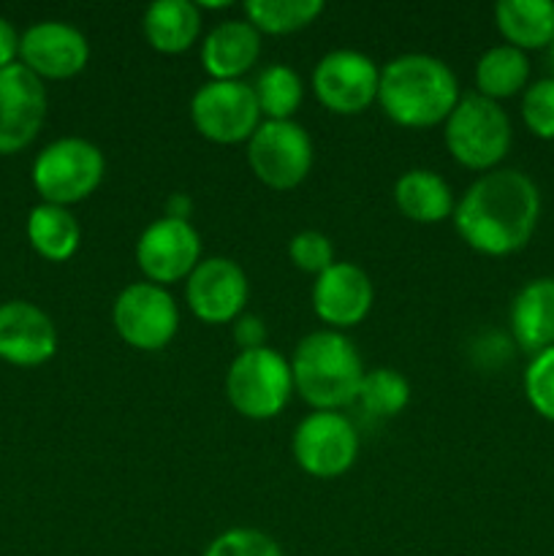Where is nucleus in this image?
I'll use <instances>...</instances> for the list:
<instances>
[{"instance_id": "nucleus-1", "label": "nucleus", "mask_w": 554, "mask_h": 556, "mask_svg": "<svg viewBox=\"0 0 554 556\" xmlns=\"http://www.w3.org/2000/svg\"><path fill=\"white\" fill-rule=\"evenodd\" d=\"M451 217L467 248L503 258L525 248L536 233L541 193L525 172L494 168L465 190Z\"/></svg>"}, {"instance_id": "nucleus-2", "label": "nucleus", "mask_w": 554, "mask_h": 556, "mask_svg": "<svg viewBox=\"0 0 554 556\" xmlns=\"http://www.w3.org/2000/svg\"><path fill=\"white\" fill-rule=\"evenodd\" d=\"M459 81L449 63L432 54H400L380 68L378 103L400 128L443 125L459 103Z\"/></svg>"}, {"instance_id": "nucleus-3", "label": "nucleus", "mask_w": 554, "mask_h": 556, "mask_svg": "<svg viewBox=\"0 0 554 556\" xmlns=\"http://www.w3.org/2000/svg\"><path fill=\"white\" fill-rule=\"evenodd\" d=\"M293 389L313 410L353 405L364 380V362L342 331L320 329L302 337L291 356Z\"/></svg>"}, {"instance_id": "nucleus-4", "label": "nucleus", "mask_w": 554, "mask_h": 556, "mask_svg": "<svg viewBox=\"0 0 554 556\" xmlns=\"http://www.w3.org/2000/svg\"><path fill=\"white\" fill-rule=\"evenodd\" d=\"M445 150L470 172H494L511 150V117L498 101L470 92L462 96L443 123Z\"/></svg>"}, {"instance_id": "nucleus-5", "label": "nucleus", "mask_w": 554, "mask_h": 556, "mask_svg": "<svg viewBox=\"0 0 554 556\" xmlns=\"http://www.w3.org/2000/svg\"><path fill=\"white\" fill-rule=\"evenodd\" d=\"M291 362L272 348L239 351L226 372V396L239 416L269 421L293 396Z\"/></svg>"}, {"instance_id": "nucleus-6", "label": "nucleus", "mask_w": 554, "mask_h": 556, "mask_svg": "<svg viewBox=\"0 0 554 556\" xmlns=\"http://www.w3.org/2000/svg\"><path fill=\"white\" fill-rule=\"evenodd\" d=\"M106 157L101 147L81 136H65L38 152L33 163V185L43 204L71 206L90 199L103 182Z\"/></svg>"}, {"instance_id": "nucleus-7", "label": "nucleus", "mask_w": 554, "mask_h": 556, "mask_svg": "<svg viewBox=\"0 0 554 556\" xmlns=\"http://www.w3.org/2000/svg\"><path fill=\"white\" fill-rule=\"evenodd\" d=\"M248 166L272 190H293L307 179L315 150L307 130L293 119H264L248 139Z\"/></svg>"}, {"instance_id": "nucleus-8", "label": "nucleus", "mask_w": 554, "mask_h": 556, "mask_svg": "<svg viewBox=\"0 0 554 556\" xmlns=\"http://www.w3.org/2000/svg\"><path fill=\"white\" fill-rule=\"evenodd\" d=\"M114 331L134 351L158 353L172 345L179 329V307L168 288L134 282L123 288L112 307Z\"/></svg>"}, {"instance_id": "nucleus-9", "label": "nucleus", "mask_w": 554, "mask_h": 556, "mask_svg": "<svg viewBox=\"0 0 554 556\" xmlns=\"http://www.w3.org/2000/svg\"><path fill=\"white\" fill-rule=\"evenodd\" d=\"M193 128L212 144H239L255 134L261 119L253 85L237 81H204L190 98Z\"/></svg>"}, {"instance_id": "nucleus-10", "label": "nucleus", "mask_w": 554, "mask_h": 556, "mask_svg": "<svg viewBox=\"0 0 554 556\" xmlns=\"http://www.w3.org/2000/svg\"><path fill=\"white\" fill-rule=\"evenodd\" d=\"M358 445L356 427L337 410L310 413L297 424L291 438L297 465L320 481L345 476L356 465Z\"/></svg>"}, {"instance_id": "nucleus-11", "label": "nucleus", "mask_w": 554, "mask_h": 556, "mask_svg": "<svg viewBox=\"0 0 554 556\" xmlns=\"http://www.w3.org/2000/svg\"><path fill=\"white\" fill-rule=\"evenodd\" d=\"M380 68L356 49H331L315 63L313 92L331 114L353 117L378 101Z\"/></svg>"}, {"instance_id": "nucleus-12", "label": "nucleus", "mask_w": 554, "mask_h": 556, "mask_svg": "<svg viewBox=\"0 0 554 556\" xmlns=\"http://www.w3.org/2000/svg\"><path fill=\"white\" fill-rule=\"evenodd\" d=\"M199 264L201 237L182 217H158L136 239V266L147 282L168 288L172 282L188 280Z\"/></svg>"}, {"instance_id": "nucleus-13", "label": "nucleus", "mask_w": 554, "mask_h": 556, "mask_svg": "<svg viewBox=\"0 0 554 556\" xmlns=\"http://www.w3.org/2000/svg\"><path fill=\"white\" fill-rule=\"evenodd\" d=\"M185 299L201 324H234L250 299L248 275L226 255L201 258V264L185 280Z\"/></svg>"}, {"instance_id": "nucleus-14", "label": "nucleus", "mask_w": 554, "mask_h": 556, "mask_svg": "<svg viewBox=\"0 0 554 556\" xmlns=\"http://www.w3.org/2000/svg\"><path fill=\"white\" fill-rule=\"evenodd\" d=\"M47 117L43 81L22 63L0 68V155L25 150Z\"/></svg>"}, {"instance_id": "nucleus-15", "label": "nucleus", "mask_w": 554, "mask_h": 556, "mask_svg": "<svg viewBox=\"0 0 554 556\" xmlns=\"http://www.w3.org/2000/svg\"><path fill=\"white\" fill-rule=\"evenodd\" d=\"M20 58L22 65L38 79H71L87 68L90 43L79 27L47 20L22 33Z\"/></svg>"}, {"instance_id": "nucleus-16", "label": "nucleus", "mask_w": 554, "mask_h": 556, "mask_svg": "<svg viewBox=\"0 0 554 556\" xmlns=\"http://www.w3.org/2000/svg\"><path fill=\"white\" fill-rule=\"evenodd\" d=\"M313 313L329 329L342 331L358 326L369 315L375 302V288L367 271L351 261H335L313 282Z\"/></svg>"}, {"instance_id": "nucleus-17", "label": "nucleus", "mask_w": 554, "mask_h": 556, "mask_svg": "<svg viewBox=\"0 0 554 556\" xmlns=\"http://www.w3.org/2000/svg\"><path fill=\"white\" fill-rule=\"evenodd\" d=\"M58 351V329L41 307L30 302L0 304V358L14 367L47 364Z\"/></svg>"}, {"instance_id": "nucleus-18", "label": "nucleus", "mask_w": 554, "mask_h": 556, "mask_svg": "<svg viewBox=\"0 0 554 556\" xmlns=\"http://www.w3.org/2000/svg\"><path fill=\"white\" fill-rule=\"evenodd\" d=\"M261 33L248 20H226L206 33L201 65L212 81H237L259 63Z\"/></svg>"}, {"instance_id": "nucleus-19", "label": "nucleus", "mask_w": 554, "mask_h": 556, "mask_svg": "<svg viewBox=\"0 0 554 556\" xmlns=\"http://www.w3.org/2000/svg\"><path fill=\"white\" fill-rule=\"evenodd\" d=\"M511 331L521 351L541 353L554 348V277H536L514 296Z\"/></svg>"}, {"instance_id": "nucleus-20", "label": "nucleus", "mask_w": 554, "mask_h": 556, "mask_svg": "<svg viewBox=\"0 0 554 556\" xmlns=\"http://www.w3.org/2000/svg\"><path fill=\"white\" fill-rule=\"evenodd\" d=\"M394 204L407 220L435 226L454 215V190L432 168H407L394 182Z\"/></svg>"}, {"instance_id": "nucleus-21", "label": "nucleus", "mask_w": 554, "mask_h": 556, "mask_svg": "<svg viewBox=\"0 0 554 556\" xmlns=\"http://www.w3.org/2000/svg\"><path fill=\"white\" fill-rule=\"evenodd\" d=\"M147 43L161 54H182L201 33V9L190 0H155L144 11Z\"/></svg>"}, {"instance_id": "nucleus-22", "label": "nucleus", "mask_w": 554, "mask_h": 556, "mask_svg": "<svg viewBox=\"0 0 554 556\" xmlns=\"http://www.w3.org/2000/svg\"><path fill=\"white\" fill-rule=\"evenodd\" d=\"M494 25L508 47L543 49L554 38L552 0H500L494 5Z\"/></svg>"}, {"instance_id": "nucleus-23", "label": "nucleus", "mask_w": 554, "mask_h": 556, "mask_svg": "<svg viewBox=\"0 0 554 556\" xmlns=\"http://www.w3.org/2000/svg\"><path fill=\"white\" fill-rule=\"evenodd\" d=\"M27 239L41 258L63 264L81 244V226L68 206L38 204L27 215Z\"/></svg>"}, {"instance_id": "nucleus-24", "label": "nucleus", "mask_w": 554, "mask_h": 556, "mask_svg": "<svg viewBox=\"0 0 554 556\" xmlns=\"http://www.w3.org/2000/svg\"><path fill=\"white\" fill-rule=\"evenodd\" d=\"M527 79H530V60L521 49L508 43L489 47L476 63L478 96L489 101L500 103L503 98H514L516 92L527 90Z\"/></svg>"}, {"instance_id": "nucleus-25", "label": "nucleus", "mask_w": 554, "mask_h": 556, "mask_svg": "<svg viewBox=\"0 0 554 556\" xmlns=\"http://www.w3.org/2000/svg\"><path fill=\"white\" fill-rule=\"evenodd\" d=\"M255 101H259L261 117L266 119H293L304 98V85L299 71L286 63H272L255 76L253 81Z\"/></svg>"}, {"instance_id": "nucleus-26", "label": "nucleus", "mask_w": 554, "mask_h": 556, "mask_svg": "<svg viewBox=\"0 0 554 556\" xmlns=\"http://www.w3.org/2000/svg\"><path fill=\"white\" fill-rule=\"evenodd\" d=\"M324 14L320 0H248L244 20L259 33L269 36H288L304 30Z\"/></svg>"}, {"instance_id": "nucleus-27", "label": "nucleus", "mask_w": 554, "mask_h": 556, "mask_svg": "<svg viewBox=\"0 0 554 556\" xmlns=\"http://www.w3.org/2000/svg\"><path fill=\"white\" fill-rule=\"evenodd\" d=\"M358 405L375 418H394L411 402V383L402 372L391 367H378L364 372L362 386H358Z\"/></svg>"}, {"instance_id": "nucleus-28", "label": "nucleus", "mask_w": 554, "mask_h": 556, "mask_svg": "<svg viewBox=\"0 0 554 556\" xmlns=\"http://www.w3.org/2000/svg\"><path fill=\"white\" fill-rule=\"evenodd\" d=\"M201 556H286L280 543L253 527H234L221 532Z\"/></svg>"}, {"instance_id": "nucleus-29", "label": "nucleus", "mask_w": 554, "mask_h": 556, "mask_svg": "<svg viewBox=\"0 0 554 556\" xmlns=\"http://www.w3.org/2000/svg\"><path fill=\"white\" fill-rule=\"evenodd\" d=\"M521 119L543 141H554V76L527 85L521 96Z\"/></svg>"}, {"instance_id": "nucleus-30", "label": "nucleus", "mask_w": 554, "mask_h": 556, "mask_svg": "<svg viewBox=\"0 0 554 556\" xmlns=\"http://www.w3.org/2000/svg\"><path fill=\"white\" fill-rule=\"evenodd\" d=\"M525 396L538 416L554 424V348L536 353L527 364Z\"/></svg>"}, {"instance_id": "nucleus-31", "label": "nucleus", "mask_w": 554, "mask_h": 556, "mask_svg": "<svg viewBox=\"0 0 554 556\" xmlns=\"http://www.w3.org/2000/svg\"><path fill=\"white\" fill-rule=\"evenodd\" d=\"M288 258L297 269L307 271V275H324L331 264H335V244L326 233L313 231H299L293 233L291 242H288Z\"/></svg>"}, {"instance_id": "nucleus-32", "label": "nucleus", "mask_w": 554, "mask_h": 556, "mask_svg": "<svg viewBox=\"0 0 554 556\" xmlns=\"http://www.w3.org/2000/svg\"><path fill=\"white\" fill-rule=\"evenodd\" d=\"M234 342L239 351H255V348H266V326L264 320L255 315H244V318L234 320Z\"/></svg>"}, {"instance_id": "nucleus-33", "label": "nucleus", "mask_w": 554, "mask_h": 556, "mask_svg": "<svg viewBox=\"0 0 554 556\" xmlns=\"http://www.w3.org/2000/svg\"><path fill=\"white\" fill-rule=\"evenodd\" d=\"M16 54H20V36H16L14 25L0 16V68L14 65Z\"/></svg>"}, {"instance_id": "nucleus-34", "label": "nucleus", "mask_w": 554, "mask_h": 556, "mask_svg": "<svg viewBox=\"0 0 554 556\" xmlns=\"http://www.w3.org/2000/svg\"><path fill=\"white\" fill-rule=\"evenodd\" d=\"M546 49H549V65H552V71H554V38Z\"/></svg>"}]
</instances>
